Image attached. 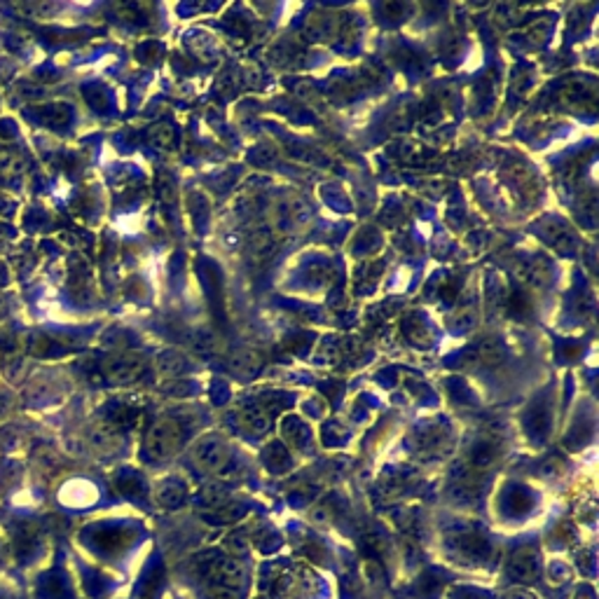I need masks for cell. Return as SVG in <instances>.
<instances>
[{"label": "cell", "instance_id": "1", "mask_svg": "<svg viewBox=\"0 0 599 599\" xmlns=\"http://www.w3.org/2000/svg\"><path fill=\"white\" fill-rule=\"evenodd\" d=\"M183 445V426L173 417H162L150 426L146 436V454L153 461L171 459Z\"/></svg>", "mask_w": 599, "mask_h": 599}, {"label": "cell", "instance_id": "2", "mask_svg": "<svg viewBox=\"0 0 599 599\" xmlns=\"http://www.w3.org/2000/svg\"><path fill=\"white\" fill-rule=\"evenodd\" d=\"M193 459L204 473H222L232 461V447L218 433L202 436L193 447Z\"/></svg>", "mask_w": 599, "mask_h": 599}, {"label": "cell", "instance_id": "3", "mask_svg": "<svg viewBox=\"0 0 599 599\" xmlns=\"http://www.w3.org/2000/svg\"><path fill=\"white\" fill-rule=\"evenodd\" d=\"M146 370V358L141 354H117L103 363V374L110 384H131Z\"/></svg>", "mask_w": 599, "mask_h": 599}, {"label": "cell", "instance_id": "4", "mask_svg": "<svg viewBox=\"0 0 599 599\" xmlns=\"http://www.w3.org/2000/svg\"><path fill=\"white\" fill-rule=\"evenodd\" d=\"M244 581H246V569L239 560H220V562H215V566L211 569V585H215V588L242 593Z\"/></svg>", "mask_w": 599, "mask_h": 599}, {"label": "cell", "instance_id": "5", "mask_svg": "<svg viewBox=\"0 0 599 599\" xmlns=\"http://www.w3.org/2000/svg\"><path fill=\"white\" fill-rule=\"evenodd\" d=\"M239 424L251 436H265L271 428V414L262 405H246L239 410Z\"/></svg>", "mask_w": 599, "mask_h": 599}, {"label": "cell", "instance_id": "6", "mask_svg": "<svg viewBox=\"0 0 599 599\" xmlns=\"http://www.w3.org/2000/svg\"><path fill=\"white\" fill-rule=\"evenodd\" d=\"M260 367H262V358H260V354H255V351L242 349L230 356V370H232L239 379L255 377V374L260 372Z\"/></svg>", "mask_w": 599, "mask_h": 599}, {"label": "cell", "instance_id": "7", "mask_svg": "<svg viewBox=\"0 0 599 599\" xmlns=\"http://www.w3.org/2000/svg\"><path fill=\"white\" fill-rule=\"evenodd\" d=\"M157 370L162 377H183V374H188L193 370V363H190V358L185 354H180V351H164V354H159L157 358Z\"/></svg>", "mask_w": 599, "mask_h": 599}, {"label": "cell", "instance_id": "8", "mask_svg": "<svg viewBox=\"0 0 599 599\" xmlns=\"http://www.w3.org/2000/svg\"><path fill=\"white\" fill-rule=\"evenodd\" d=\"M185 497H188L185 485L178 482V480H173V477H169V480H164V482H159V487H157V501L162 503L164 508H178V506H183Z\"/></svg>", "mask_w": 599, "mask_h": 599}, {"label": "cell", "instance_id": "9", "mask_svg": "<svg viewBox=\"0 0 599 599\" xmlns=\"http://www.w3.org/2000/svg\"><path fill=\"white\" fill-rule=\"evenodd\" d=\"M510 571H513L515 578L527 581L531 578L534 573L539 571V562H536V555H534V550H520V553H515L513 562H510Z\"/></svg>", "mask_w": 599, "mask_h": 599}, {"label": "cell", "instance_id": "10", "mask_svg": "<svg viewBox=\"0 0 599 599\" xmlns=\"http://www.w3.org/2000/svg\"><path fill=\"white\" fill-rule=\"evenodd\" d=\"M305 31L311 40H330L338 31V21L330 14H316V17H309Z\"/></svg>", "mask_w": 599, "mask_h": 599}, {"label": "cell", "instance_id": "11", "mask_svg": "<svg viewBox=\"0 0 599 599\" xmlns=\"http://www.w3.org/2000/svg\"><path fill=\"white\" fill-rule=\"evenodd\" d=\"M566 103H576V106H588L595 101V90L588 82H571L564 94Z\"/></svg>", "mask_w": 599, "mask_h": 599}, {"label": "cell", "instance_id": "12", "mask_svg": "<svg viewBox=\"0 0 599 599\" xmlns=\"http://www.w3.org/2000/svg\"><path fill=\"white\" fill-rule=\"evenodd\" d=\"M265 461H267V466H269L271 470H288V466H291V457H288V452H286L284 447L279 445V443H274V445H269V447H267Z\"/></svg>", "mask_w": 599, "mask_h": 599}, {"label": "cell", "instance_id": "13", "mask_svg": "<svg viewBox=\"0 0 599 599\" xmlns=\"http://www.w3.org/2000/svg\"><path fill=\"white\" fill-rule=\"evenodd\" d=\"M475 356L480 358L482 363H497L499 358H501V347H499V342L497 340H485L477 345L475 349Z\"/></svg>", "mask_w": 599, "mask_h": 599}, {"label": "cell", "instance_id": "14", "mask_svg": "<svg viewBox=\"0 0 599 599\" xmlns=\"http://www.w3.org/2000/svg\"><path fill=\"white\" fill-rule=\"evenodd\" d=\"M171 139H173V131H171V126H157V129L153 131V143L159 148V150H166L171 146Z\"/></svg>", "mask_w": 599, "mask_h": 599}, {"label": "cell", "instance_id": "15", "mask_svg": "<svg viewBox=\"0 0 599 599\" xmlns=\"http://www.w3.org/2000/svg\"><path fill=\"white\" fill-rule=\"evenodd\" d=\"M311 522H316V524H321V527L333 524V513H330V508H328V506H316L314 510H311Z\"/></svg>", "mask_w": 599, "mask_h": 599}]
</instances>
